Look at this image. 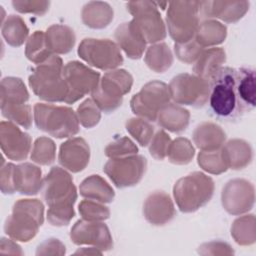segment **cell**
Returning <instances> with one entry per match:
<instances>
[{
    "label": "cell",
    "instance_id": "36",
    "mask_svg": "<svg viewBox=\"0 0 256 256\" xmlns=\"http://www.w3.org/2000/svg\"><path fill=\"white\" fill-rule=\"evenodd\" d=\"M25 55L31 62L37 65L45 62L53 55L46 45L45 33L43 31H35L28 38L25 48Z\"/></svg>",
    "mask_w": 256,
    "mask_h": 256
},
{
    "label": "cell",
    "instance_id": "42",
    "mask_svg": "<svg viewBox=\"0 0 256 256\" xmlns=\"http://www.w3.org/2000/svg\"><path fill=\"white\" fill-rule=\"evenodd\" d=\"M99 107L92 99H86L78 106L77 116L82 126L85 128H92L97 125L101 118Z\"/></svg>",
    "mask_w": 256,
    "mask_h": 256
},
{
    "label": "cell",
    "instance_id": "41",
    "mask_svg": "<svg viewBox=\"0 0 256 256\" xmlns=\"http://www.w3.org/2000/svg\"><path fill=\"white\" fill-rule=\"evenodd\" d=\"M79 213L83 219L88 221H103L109 218L108 207L94 200H83L79 204Z\"/></svg>",
    "mask_w": 256,
    "mask_h": 256
},
{
    "label": "cell",
    "instance_id": "15",
    "mask_svg": "<svg viewBox=\"0 0 256 256\" xmlns=\"http://www.w3.org/2000/svg\"><path fill=\"white\" fill-rule=\"evenodd\" d=\"M147 167L146 158L131 155L110 159L104 166V172L118 188L134 186L140 182Z\"/></svg>",
    "mask_w": 256,
    "mask_h": 256
},
{
    "label": "cell",
    "instance_id": "34",
    "mask_svg": "<svg viewBox=\"0 0 256 256\" xmlns=\"http://www.w3.org/2000/svg\"><path fill=\"white\" fill-rule=\"evenodd\" d=\"M29 30L24 20L17 15H9L2 24V35L13 47L21 46L28 36Z\"/></svg>",
    "mask_w": 256,
    "mask_h": 256
},
{
    "label": "cell",
    "instance_id": "4",
    "mask_svg": "<svg viewBox=\"0 0 256 256\" xmlns=\"http://www.w3.org/2000/svg\"><path fill=\"white\" fill-rule=\"evenodd\" d=\"M44 222V207L38 199H20L5 223V232L11 238L27 242L38 232Z\"/></svg>",
    "mask_w": 256,
    "mask_h": 256
},
{
    "label": "cell",
    "instance_id": "2",
    "mask_svg": "<svg viewBox=\"0 0 256 256\" xmlns=\"http://www.w3.org/2000/svg\"><path fill=\"white\" fill-rule=\"evenodd\" d=\"M237 69L219 68L209 80V106L215 117L225 121L236 120L243 115L236 87Z\"/></svg>",
    "mask_w": 256,
    "mask_h": 256
},
{
    "label": "cell",
    "instance_id": "30",
    "mask_svg": "<svg viewBox=\"0 0 256 256\" xmlns=\"http://www.w3.org/2000/svg\"><path fill=\"white\" fill-rule=\"evenodd\" d=\"M226 60L224 49L220 47H211L203 50L201 55L195 61L193 71L195 75L209 81L213 74L222 67Z\"/></svg>",
    "mask_w": 256,
    "mask_h": 256
},
{
    "label": "cell",
    "instance_id": "25",
    "mask_svg": "<svg viewBox=\"0 0 256 256\" xmlns=\"http://www.w3.org/2000/svg\"><path fill=\"white\" fill-rule=\"evenodd\" d=\"M222 157L227 168L240 170L248 166L253 157L250 144L242 139H233L228 141L221 149Z\"/></svg>",
    "mask_w": 256,
    "mask_h": 256
},
{
    "label": "cell",
    "instance_id": "13",
    "mask_svg": "<svg viewBox=\"0 0 256 256\" xmlns=\"http://www.w3.org/2000/svg\"><path fill=\"white\" fill-rule=\"evenodd\" d=\"M126 7L129 13L132 14V21L146 43H156L165 39V24L155 2L130 1L126 4Z\"/></svg>",
    "mask_w": 256,
    "mask_h": 256
},
{
    "label": "cell",
    "instance_id": "45",
    "mask_svg": "<svg viewBox=\"0 0 256 256\" xmlns=\"http://www.w3.org/2000/svg\"><path fill=\"white\" fill-rule=\"evenodd\" d=\"M149 144V152L151 156L156 160H163L167 156L171 139L164 130H160L153 136Z\"/></svg>",
    "mask_w": 256,
    "mask_h": 256
},
{
    "label": "cell",
    "instance_id": "26",
    "mask_svg": "<svg viewBox=\"0 0 256 256\" xmlns=\"http://www.w3.org/2000/svg\"><path fill=\"white\" fill-rule=\"evenodd\" d=\"M46 45L52 54H66L70 52L76 41L74 31L65 25H51L45 32Z\"/></svg>",
    "mask_w": 256,
    "mask_h": 256
},
{
    "label": "cell",
    "instance_id": "10",
    "mask_svg": "<svg viewBox=\"0 0 256 256\" xmlns=\"http://www.w3.org/2000/svg\"><path fill=\"white\" fill-rule=\"evenodd\" d=\"M41 169L31 163L15 166L6 164L1 170V190L4 194L19 192L25 195L37 194L43 186Z\"/></svg>",
    "mask_w": 256,
    "mask_h": 256
},
{
    "label": "cell",
    "instance_id": "9",
    "mask_svg": "<svg viewBox=\"0 0 256 256\" xmlns=\"http://www.w3.org/2000/svg\"><path fill=\"white\" fill-rule=\"evenodd\" d=\"M199 1H174L168 3L166 22L175 43H185L194 38L200 23Z\"/></svg>",
    "mask_w": 256,
    "mask_h": 256
},
{
    "label": "cell",
    "instance_id": "37",
    "mask_svg": "<svg viewBox=\"0 0 256 256\" xmlns=\"http://www.w3.org/2000/svg\"><path fill=\"white\" fill-rule=\"evenodd\" d=\"M195 150L191 142L183 137H179L171 141L167 157L171 163L177 165L188 164L194 157Z\"/></svg>",
    "mask_w": 256,
    "mask_h": 256
},
{
    "label": "cell",
    "instance_id": "20",
    "mask_svg": "<svg viewBox=\"0 0 256 256\" xmlns=\"http://www.w3.org/2000/svg\"><path fill=\"white\" fill-rule=\"evenodd\" d=\"M0 133L3 153L11 160H25L31 148L30 135L21 131L10 121L1 122Z\"/></svg>",
    "mask_w": 256,
    "mask_h": 256
},
{
    "label": "cell",
    "instance_id": "35",
    "mask_svg": "<svg viewBox=\"0 0 256 256\" xmlns=\"http://www.w3.org/2000/svg\"><path fill=\"white\" fill-rule=\"evenodd\" d=\"M231 236L239 245L247 246L255 243V216L244 215L237 218L231 227Z\"/></svg>",
    "mask_w": 256,
    "mask_h": 256
},
{
    "label": "cell",
    "instance_id": "7",
    "mask_svg": "<svg viewBox=\"0 0 256 256\" xmlns=\"http://www.w3.org/2000/svg\"><path fill=\"white\" fill-rule=\"evenodd\" d=\"M29 93L20 78L6 77L1 81V111L9 121L28 129L32 124V111L26 104Z\"/></svg>",
    "mask_w": 256,
    "mask_h": 256
},
{
    "label": "cell",
    "instance_id": "32",
    "mask_svg": "<svg viewBox=\"0 0 256 256\" xmlns=\"http://www.w3.org/2000/svg\"><path fill=\"white\" fill-rule=\"evenodd\" d=\"M227 36V28L225 25L216 20H203L199 23L194 39L196 42L205 47H213L215 45L221 44L225 41Z\"/></svg>",
    "mask_w": 256,
    "mask_h": 256
},
{
    "label": "cell",
    "instance_id": "22",
    "mask_svg": "<svg viewBox=\"0 0 256 256\" xmlns=\"http://www.w3.org/2000/svg\"><path fill=\"white\" fill-rule=\"evenodd\" d=\"M175 208L170 196L163 191L151 193L143 205L146 220L153 225H164L175 216Z\"/></svg>",
    "mask_w": 256,
    "mask_h": 256
},
{
    "label": "cell",
    "instance_id": "39",
    "mask_svg": "<svg viewBox=\"0 0 256 256\" xmlns=\"http://www.w3.org/2000/svg\"><path fill=\"white\" fill-rule=\"evenodd\" d=\"M126 130L141 146H147L153 138L154 127L142 118H131L126 122Z\"/></svg>",
    "mask_w": 256,
    "mask_h": 256
},
{
    "label": "cell",
    "instance_id": "33",
    "mask_svg": "<svg viewBox=\"0 0 256 256\" xmlns=\"http://www.w3.org/2000/svg\"><path fill=\"white\" fill-rule=\"evenodd\" d=\"M145 62L154 72L163 73L172 65L173 55L167 44L158 43L147 48Z\"/></svg>",
    "mask_w": 256,
    "mask_h": 256
},
{
    "label": "cell",
    "instance_id": "12",
    "mask_svg": "<svg viewBox=\"0 0 256 256\" xmlns=\"http://www.w3.org/2000/svg\"><path fill=\"white\" fill-rule=\"evenodd\" d=\"M170 99L167 84L161 81H150L132 97L130 106L135 115L149 122H154L157 120L160 110L169 103Z\"/></svg>",
    "mask_w": 256,
    "mask_h": 256
},
{
    "label": "cell",
    "instance_id": "3",
    "mask_svg": "<svg viewBox=\"0 0 256 256\" xmlns=\"http://www.w3.org/2000/svg\"><path fill=\"white\" fill-rule=\"evenodd\" d=\"M63 68L62 59L53 54L33 70L29 76V86L40 99L67 104L69 87L63 75Z\"/></svg>",
    "mask_w": 256,
    "mask_h": 256
},
{
    "label": "cell",
    "instance_id": "21",
    "mask_svg": "<svg viewBox=\"0 0 256 256\" xmlns=\"http://www.w3.org/2000/svg\"><path fill=\"white\" fill-rule=\"evenodd\" d=\"M89 145L81 137L71 138L60 146L58 161L63 168L73 173L84 170L89 163Z\"/></svg>",
    "mask_w": 256,
    "mask_h": 256
},
{
    "label": "cell",
    "instance_id": "40",
    "mask_svg": "<svg viewBox=\"0 0 256 256\" xmlns=\"http://www.w3.org/2000/svg\"><path fill=\"white\" fill-rule=\"evenodd\" d=\"M198 164L206 172L215 175L221 174L228 169L222 157L221 150L219 149L213 151H201L198 154Z\"/></svg>",
    "mask_w": 256,
    "mask_h": 256
},
{
    "label": "cell",
    "instance_id": "28",
    "mask_svg": "<svg viewBox=\"0 0 256 256\" xmlns=\"http://www.w3.org/2000/svg\"><path fill=\"white\" fill-rule=\"evenodd\" d=\"M189 111L174 103L165 105L157 116L159 126L173 133H181L185 131L189 124Z\"/></svg>",
    "mask_w": 256,
    "mask_h": 256
},
{
    "label": "cell",
    "instance_id": "46",
    "mask_svg": "<svg viewBox=\"0 0 256 256\" xmlns=\"http://www.w3.org/2000/svg\"><path fill=\"white\" fill-rule=\"evenodd\" d=\"M15 10L20 13H33L36 15H44L50 6L49 1H12Z\"/></svg>",
    "mask_w": 256,
    "mask_h": 256
},
{
    "label": "cell",
    "instance_id": "29",
    "mask_svg": "<svg viewBox=\"0 0 256 256\" xmlns=\"http://www.w3.org/2000/svg\"><path fill=\"white\" fill-rule=\"evenodd\" d=\"M83 23L93 29L107 27L113 20V9L107 2L91 1L82 9Z\"/></svg>",
    "mask_w": 256,
    "mask_h": 256
},
{
    "label": "cell",
    "instance_id": "19",
    "mask_svg": "<svg viewBox=\"0 0 256 256\" xmlns=\"http://www.w3.org/2000/svg\"><path fill=\"white\" fill-rule=\"evenodd\" d=\"M249 1H199L200 20L219 18L226 23L239 21L249 10Z\"/></svg>",
    "mask_w": 256,
    "mask_h": 256
},
{
    "label": "cell",
    "instance_id": "44",
    "mask_svg": "<svg viewBox=\"0 0 256 256\" xmlns=\"http://www.w3.org/2000/svg\"><path fill=\"white\" fill-rule=\"evenodd\" d=\"M205 48L200 46L193 38L185 43H175L174 50L178 59L184 63H193L201 55Z\"/></svg>",
    "mask_w": 256,
    "mask_h": 256
},
{
    "label": "cell",
    "instance_id": "8",
    "mask_svg": "<svg viewBox=\"0 0 256 256\" xmlns=\"http://www.w3.org/2000/svg\"><path fill=\"white\" fill-rule=\"evenodd\" d=\"M133 78L126 70L114 69L108 71L92 91V100L101 111L113 112L121 106L123 96L131 90Z\"/></svg>",
    "mask_w": 256,
    "mask_h": 256
},
{
    "label": "cell",
    "instance_id": "17",
    "mask_svg": "<svg viewBox=\"0 0 256 256\" xmlns=\"http://www.w3.org/2000/svg\"><path fill=\"white\" fill-rule=\"evenodd\" d=\"M223 208L232 215H240L252 209L255 190L251 182L245 179L230 180L222 190Z\"/></svg>",
    "mask_w": 256,
    "mask_h": 256
},
{
    "label": "cell",
    "instance_id": "1",
    "mask_svg": "<svg viewBox=\"0 0 256 256\" xmlns=\"http://www.w3.org/2000/svg\"><path fill=\"white\" fill-rule=\"evenodd\" d=\"M43 198L48 205L47 220L53 226H66L75 216L77 199L72 176L60 167H52L43 179Z\"/></svg>",
    "mask_w": 256,
    "mask_h": 256
},
{
    "label": "cell",
    "instance_id": "43",
    "mask_svg": "<svg viewBox=\"0 0 256 256\" xmlns=\"http://www.w3.org/2000/svg\"><path fill=\"white\" fill-rule=\"evenodd\" d=\"M138 152L137 146L128 137H121L109 143L105 148V155L110 159L135 155Z\"/></svg>",
    "mask_w": 256,
    "mask_h": 256
},
{
    "label": "cell",
    "instance_id": "18",
    "mask_svg": "<svg viewBox=\"0 0 256 256\" xmlns=\"http://www.w3.org/2000/svg\"><path fill=\"white\" fill-rule=\"evenodd\" d=\"M70 238L76 245H92L102 251L109 250L113 246L110 231L101 221L78 220L71 228Z\"/></svg>",
    "mask_w": 256,
    "mask_h": 256
},
{
    "label": "cell",
    "instance_id": "11",
    "mask_svg": "<svg viewBox=\"0 0 256 256\" xmlns=\"http://www.w3.org/2000/svg\"><path fill=\"white\" fill-rule=\"evenodd\" d=\"M78 55L88 65L104 71L114 70L123 63L120 48L109 39H83L78 47Z\"/></svg>",
    "mask_w": 256,
    "mask_h": 256
},
{
    "label": "cell",
    "instance_id": "27",
    "mask_svg": "<svg viewBox=\"0 0 256 256\" xmlns=\"http://www.w3.org/2000/svg\"><path fill=\"white\" fill-rule=\"evenodd\" d=\"M226 134L223 129L210 122H204L196 127L193 132V141L202 151L218 150L224 144Z\"/></svg>",
    "mask_w": 256,
    "mask_h": 256
},
{
    "label": "cell",
    "instance_id": "14",
    "mask_svg": "<svg viewBox=\"0 0 256 256\" xmlns=\"http://www.w3.org/2000/svg\"><path fill=\"white\" fill-rule=\"evenodd\" d=\"M169 91L176 104L202 107L208 102L209 81L197 75L182 73L171 80Z\"/></svg>",
    "mask_w": 256,
    "mask_h": 256
},
{
    "label": "cell",
    "instance_id": "6",
    "mask_svg": "<svg viewBox=\"0 0 256 256\" xmlns=\"http://www.w3.org/2000/svg\"><path fill=\"white\" fill-rule=\"evenodd\" d=\"M214 192L212 178L201 172H193L180 178L174 185L173 195L178 208L191 213L207 204Z\"/></svg>",
    "mask_w": 256,
    "mask_h": 256
},
{
    "label": "cell",
    "instance_id": "38",
    "mask_svg": "<svg viewBox=\"0 0 256 256\" xmlns=\"http://www.w3.org/2000/svg\"><path fill=\"white\" fill-rule=\"evenodd\" d=\"M56 146L53 140L48 137L36 139L32 152L31 160L40 165H50L55 161Z\"/></svg>",
    "mask_w": 256,
    "mask_h": 256
},
{
    "label": "cell",
    "instance_id": "5",
    "mask_svg": "<svg viewBox=\"0 0 256 256\" xmlns=\"http://www.w3.org/2000/svg\"><path fill=\"white\" fill-rule=\"evenodd\" d=\"M33 111L37 128L53 137H72L80 130L77 113L70 107L36 103Z\"/></svg>",
    "mask_w": 256,
    "mask_h": 256
},
{
    "label": "cell",
    "instance_id": "24",
    "mask_svg": "<svg viewBox=\"0 0 256 256\" xmlns=\"http://www.w3.org/2000/svg\"><path fill=\"white\" fill-rule=\"evenodd\" d=\"M255 70L251 67L237 69L236 87L239 105L242 113L252 111L256 106Z\"/></svg>",
    "mask_w": 256,
    "mask_h": 256
},
{
    "label": "cell",
    "instance_id": "23",
    "mask_svg": "<svg viewBox=\"0 0 256 256\" xmlns=\"http://www.w3.org/2000/svg\"><path fill=\"white\" fill-rule=\"evenodd\" d=\"M115 39L118 47L131 59L141 58L146 49V41L132 20L118 26Z\"/></svg>",
    "mask_w": 256,
    "mask_h": 256
},
{
    "label": "cell",
    "instance_id": "16",
    "mask_svg": "<svg viewBox=\"0 0 256 256\" xmlns=\"http://www.w3.org/2000/svg\"><path fill=\"white\" fill-rule=\"evenodd\" d=\"M63 75L69 87L67 104H73L98 86L100 74L78 61H70L63 68Z\"/></svg>",
    "mask_w": 256,
    "mask_h": 256
},
{
    "label": "cell",
    "instance_id": "31",
    "mask_svg": "<svg viewBox=\"0 0 256 256\" xmlns=\"http://www.w3.org/2000/svg\"><path fill=\"white\" fill-rule=\"evenodd\" d=\"M79 190L84 198L101 203H110L115 197L112 187L99 175H91L84 179Z\"/></svg>",
    "mask_w": 256,
    "mask_h": 256
}]
</instances>
